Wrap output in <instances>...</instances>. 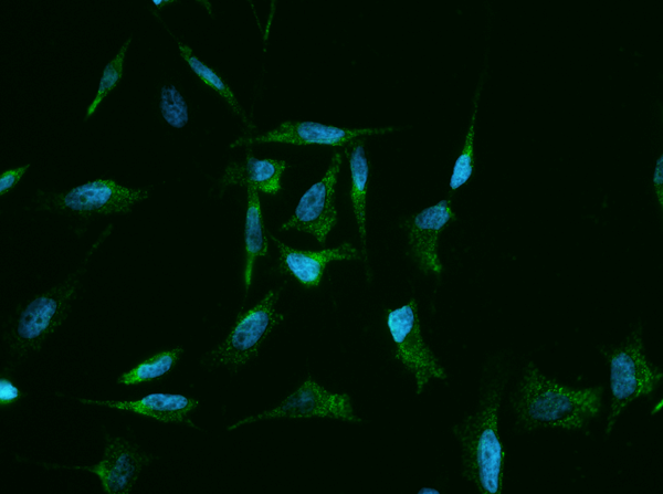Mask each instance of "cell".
<instances>
[{
    "instance_id": "7a4b0ae2",
    "label": "cell",
    "mask_w": 663,
    "mask_h": 494,
    "mask_svg": "<svg viewBox=\"0 0 663 494\" xmlns=\"http://www.w3.org/2000/svg\"><path fill=\"white\" fill-rule=\"evenodd\" d=\"M601 399V387L571 389L548 379L529 362L512 393L511 403L517 424L524 430H578L599 413Z\"/></svg>"
},
{
    "instance_id": "ba28073f",
    "label": "cell",
    "mask_w": 663,
    "mask_h": 494,
    "mask_svg": "<svg viewBox=\"0 0 663 494\" xmlns=\"http://www.w3.org/2000/svg\"><path fill=\"white\" fill-rule=\"evenodd\" d=\"M341 156L335 153L322 180L314 183L301 198L293 216L281 230L296 229L313 234L322 244L337 221L335 186Z\"/></svg>"
},
{
    "instance_id": "7c38bea8",
    "label": "cell",
    "mask_w": 663,
    "mask_h": 494,
    "mask_svg": "<svg viewBox=\"0 0 663 494\" xmlns=\"http://www.w3.org/2000/svg\"><path fill=\"white\" fill-rule=\"evenodd\" d=\"M450 200H441L419 212L409 225V248L419 269L424 273L440 274L442 264L438 255V239L442 229L455 219Z\"/></svg>"
},
{
    "instance_id": "4316f807",
    "label": "cell",
    "mask_w": 663,
    "mask_h": 494,
    "mask_svg": "<svg viewBox=\"0 0 663 494\" xmlns=\"http://www.w3.org/2000/svg\"><path fill=\"white\" fill-rule=\"evenodd\" d=\"M166 2L167 1H162V0H152V3L156 4V6H159V4H162V3H166Z\"/></svg>"
},
{
    "instance_id": "9a60e30c",
    "label": "cell",
    "mask_w": 663,
    "mask_h": 494,
    "mask_svg": "<svg viewBox=\"0 0 663 494\" xmlns=\"http://www.w3.org/2000/svg\"><path fill=\"white\" fill-rule=\"evenodd\" d=\"M285 160L257 159L249 150L243 162L230 164L223 175V185L254 186L257 190L275 195L281 190V176Z\"/></svg>"
},
{
    "instance_id": "277c9868",
    "label": "cell",
    "mask_w": 663,
    "mask_h": 494,
    "mask_svg": "<svg viewBox=\"0 0 663 494\" xmlns=\"http://www.w3.org/2000/svg\"><path fill=\"white\" fill-rule=\"evenodd\" d=\"M78 276L71 275L62 284L32 299L19 314L11 328V347L19 356L40 348L66 318L76 298Z\"/></svg>"
},
{
    "instance_id": "603a6c76",
    "label": "cell",
    "mask_w": 663,
    "mask_h": 494,
    "mask_svg": "<svg viewBox=\"0 0 663 494\" xmlns=\"http://www.w3.org/2000/svg\"><path fill=\"white\" fill-rule=\"evenodd\" d=\"M20 398L19 388L9 379H0V404L8 407L14 403Z\"/></svg>"
},
{
    "instance_id": "3957f363",
    "label": "cell",
    "mask_w": 663,
    "mask_h": 494,
    "mask_svg": "<svg viewBox=\"0 0 663 494\" xmlns=\"http://www.w3.org/2000/svg\"><path fill=\"white\" fill-rule=\"evenodd\" d=\"M641 335L642 328L639 327L609 355L611 403L607 434L627 406L653 392L663 377L662 371L648 361Z\"/></svg>"
},
{
    "instance_id": "ac0fdd59",
    "label": "cell",
    "mask_w": 663,
    "mask_h": 494,
    "mask_svg": "<svg viewBox=\"0 0 663 494\" xmlns=\"http://www.w3.org/2000/svg\"><path fill=\"white\" fill-rule=\"evenodd\" d=\"M182 351L183 349L181 347L160 351L139 362L129 371L120 375L117 382L123 385H137L161 377L175 367Z\"/></svg>"
},
{
    "instance_id": "5bb4252c",
    "label": "cell",
    "mask_w": 663,
    "mask_h": 494,
    "mask_svg": "<svg viewBox=\"0 0 663 494\" xmlns=\"http://www.w3.org/2000/svg\"><path fill=\"white\" fill-rule=\"evenodd\" d=\"M82 403L105 406L114 409L127 410L138 414L154 418L158 421L170 423H190L188 414L199 406L197 399L177 395L156 392L147 395L138 400L133 401H115V400H93L78 399Z\"/></svg>"
},
{
    "instance_id": "8fae6325",
    "label": "cell",
    "mask_w": 663,
    "mask_h": 494,
    "mask_svg": "<svg viewBox=\"0 0 663 494\" xmlns=\"http://www.w3.org/2000/svg\"><path fill=\"white\" fill-rule=\"evenodd\" d=\"M151 458L123 438H110L105 446L103 459L92 466H77L95 473L104 492L128 494L146 464Z\"/></svg>"
},
{
    "instance_id": "8992f818",
    "label": "cell",
    "mask_w": 663,
    "mask_h": 494,
    "mask_svg": "<svg viewBox=\"0 0 663 494\" xmlns=\"http://www.w3.org/2000/svg\"><path fill=\"white\" fill-rule=\"evenodd\" d=\"M387 325L396 344L394 357L413 374L417 393H421L432 378L446 379L443 367L422 338L418 306L413 298L388 312Z\"/></svg>"
},
{
    "instance_id": "e0dca14e",
    "label": "cell",
    "mask_w": 663,
    "mask_h": 494,
    "mask_svg": "<svg viewBox=\"0 0 663 494\" xmlns=\"http://www.w3.org/2000/svg\"><path fill=\"white\" fill-rule=\"evenodd\" d=\"M346 154L351 175L350 199L356 217L358 232L362 243L366 240V197L369 167L364 149V139H352L348 143Z\"/></svg>"
},
{
    "instance_id": "44dd1931",
    "label": "cell",
    "mask_w": 663,
    "mask_h": 494,
    "mask_svg": "<svg viewBox=\"0 0 663 494\" xmlns=\"http://www.w3.org/2000/svg\"><path fill=\"white\" fill-rule=\"evenodd\" d=\"M131 38H128L125 43L120 46L116 56L106 64L95 98L87 108L86 116H91L102 99L117 85L123 74V63L126 50L130 43Z\"/></svg>"
},
{
    "instance_id": "2e32d148",
    "label": "cell",
    "mask_w": 663,
    "mask_h": 494,
    "mask_svg": "<svg viewBox=\"0 0 663 494\" xmlns=\"http://www.w3.org/2000/svg\"><path fill=\"white\" fill-rule=\"evenodd\" d=\"M246 189L248 209L244 225L245 265L243 278L245 291L248 292L252 282L255 260L267 253V240L257 189L254 186H246Z\"/></svg>"
},
{
    "instance_id": "6da1fadb",
    "label": "cell",
    "mask_w": 663,
    "mask_h": 494,
    "mask_svg": "<svg viewBox=\"0 0 663 494\" xmlns=\"http://www.w3.org/2000/svg\"><path fill=\"white\" fill-rule=\"evenodd\" d=\"M506 375L488 370L481 380L474 412L453 427L461 444L462 475L482 494H501L505 453L497 429Z\"/></svg>"
},
{
    "instance_id": "ffe728a7",
    "label": "cell",
    "mask_w": 663,
    "mask_h": 494,
    "mask_svg": "<svg viewBox=\"0 0 663 494\" xmlns=\"http://www.w3.org/2000/svg\"><path fill=\"white\" fill-rule=\"evenodd\" d=\"M481 84L477 87L476 95L474 97V111L471 118V124L465 136L464 147L462 153L457 157L453 171L450 178V187L452 190L460 188L463 183H465L473 174L474 169V150H473V141H474V127H475V118L477 112V101L480 97Z\"/></svg>"
},
{
    "instance_id": "cb8c5ba5",
    "label": "cell",
    "mask_w": 663,
    "mask_h": 494,
    "mask_svg": "<svg viewBox=\"0 0 663 494\" xmlns=\"http://www.w3.org/2000/svg\"><path fill=\"white\" fill-rule=\"evenodd\" d=\"M29 164L18 167L15 169H10L1 174L0 176V193L4 195L10 188L14 187L17 182L21 179L23 174L29 168Z\"/></svg>"
},
{
    "instance_id": "30bf717a",
    "label": "cell",
    "mask_w": 663,
    "mask_h": 494,
    "mask_svg": "<svg viewBox=\"0 0 663 494\" xmlns=\"http://www.w3.org/2000/svg\"><path fill=\"white\" fill-rule=\"evenodd\" d=\"M393 130V127L381 128H340L314 122H284L263 135L241 137L231 147L256 143L278 141L294 145L319 144L344 146L362 135H377Z\"/></svg>"
},
{
    "instance_id": "4fadbf2b",
    "label": "cell",
    "mask_w": 663,
    "mask_h": 494,
    "mask_svg": "<svg viewBox=\"0 0 663 494\" xmlns=\"http://www.w3.org/2000/svg\"><path fill=\"white\" fill-rule=\"evenodd\" d=\"M280 251L281 267L305 286H317L327 263L340 260H357L359 253L349 242L322 251H304L291 248L271 235Z\"/></svg>"
},
{
    "instance_id": "5b68a950",
    "label": "cell",
    "mask_w": 663,
    "mask_h": 494,
    "mask_svg": "<svg viewBox=\"0 0 663 494\" xmlns=\"http://www.w3.org/2000/svg\"><path fill=\"white\" fill-rule=\"evenodd\" d=\"M277 298L278 291L271 290L255 306L241 313L227 338L208 354L209 364L235 368L255 357L262 341L283 319L275 309Z\"/></svg>"
},
{
    "instance_id": "52a82bcc",
    "label": "cell",
    "mask_w": 663,
    "mask_h": 494,
    "mask_svg": "<svg viewBox=\"0 0 663 494\" xmlns=\"http://www.w3.org/2000/svg\"><path fill=\"white\" fill-rule=\"evenodd\" d=\"M312 417L333 418L354 422L361 421L355 416L350 397L347 393L329 392L314 380L307 379L274 409L242 419L229 427V430L265 419Z\"/></svg>"
},
{
    "instance_id": "9c48e42d",
    "label": "cell",
    "mask_w": 663,
    "mask_h": 494,
    "mask_svg": "<svg viewBox=\"0 0 663 494\" xmlns=\"http://www.w3.org/2000/svg\"><path fill=\"white\" fill-rule=\"evenodd\" d=\"M148 197L147 190L119 186L109 179H97L77 186L59 197V206L80 214L129 212Z\"/></svg>"
},
{
    "instance_id": "484cf974",
    "label": "cell",
    "mask_w": 663,
    "mask_h": 494,
    "mask_svg": "<svg viewBox=\"0 0 663 494\" xmlns=\"http://www.w3.org/2000/svg\"><path fill=\"white\" fill-rule=\"evenodd\" d=\"M418 493H427V494L433 493V494H438L440 492L438 490H435V488L423 487Z\"/></svg>"
},
{
    "instance_id": "d4e9b609",
    "label": "cell",
    "mask_w": 663,
    "mask_h": 494,
    "mask_svg": "<svg viewBox=\"0 0 663 494\" xmlns=\"http://www.w3.org/2000/svg\"><path fill=\"white\" fill-rule=\"evenodd\" d=\"M653 183L655 188V193L657 197V201L663 207V156L661 155L655 165L654 174H653Z\"/></svg>"
},
{
    "instance_id": "d6986e66",
    "label": "cell",
    "mask_w": 663,
    "mask_h": 494,
    "mask_svg": "<svg viewBox=\"0 0 663 494\" xmlns=\"http://www.w3.org/2000/svg\"><path fill=\"white\" fill-rule=\"evenodd\" d=\"M181 56L186 60L192 71L211 88L217 91L232 107V109L245 120L244 111L241 108L236 97L229 85L208 65L203 64L193 53L192 50L183 44L178 43Z\"/></svg>"
},
{
    "instance_id": "7402d4cb",
    "label": "cell",
    "mask_w": 663,
    "mask_h": 494,
    "mask_svg": "<svg viewBox=\"0 0 663 494\" xmlns=\"http://www.w3.org/2000/svg\"><path fill=\"white\" fill-rule=\"evenodd\" d=\"M160 111L166 122L176 128L183 127L188 122V106L173 85H166L160 92Z\"/></svg>"
}]
</instances>
